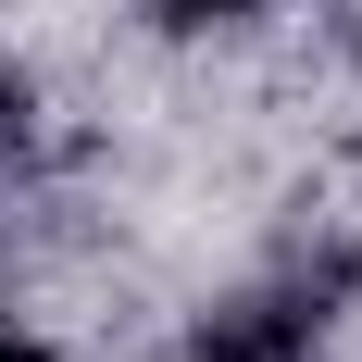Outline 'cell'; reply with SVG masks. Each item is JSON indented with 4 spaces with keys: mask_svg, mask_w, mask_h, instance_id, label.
<instances>
[{
    "mask_svg": "<svg viewBox=\"0 0 362 362\" xmlns=\"http://www.w3.org/2000/svg\"><path fill=\"white\" fill-rule=\"evenodd\" d=\"M0 362H50V350H37V337H13V325H0Z\"/></svg>",
    "mask_w": 362,
    "mask_h": 362,
    "instance_id": "cell-3",
    "label": "cell"
},
{
    "mask_svg": "<svg viewBox=\"0 0 362 362\" xmlns=\"http://www.w3.org/2000/svg\"><path fill=\"white\" fill-rule=\"evenodd\" d=\"M300 350H313V300H238L200 337V362H300Z\"/></svg>",
    "mask_w": 362,
    "mask_h": 362,
    "instance_id": "cell-1",
    "label": "cell"
},
{
    "mask_svg": "<svg viewBox=\"0 0 362 362\" xmlns=\"http://www.w3.org/2000/svg\"><path fill=\"white\" fill-rule=\"evenodd\" d=\"M175 25H225V13H250V0H163Z\"/></svg>",
    "mask_w": 362,
    "mask_h": 362,
    "instance_id": "cell-2",
    "label": "cell"
}]
</instances>
